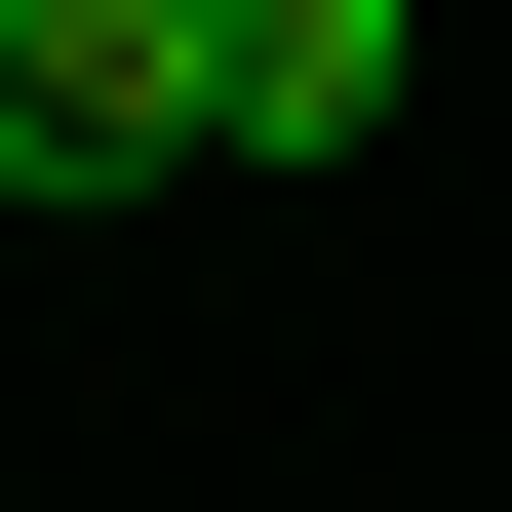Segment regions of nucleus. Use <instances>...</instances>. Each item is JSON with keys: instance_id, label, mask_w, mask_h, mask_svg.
Wrapping results in <instances>:
<instances>
[{"instance_id": "obj_1", "label": "nucleus", "mask_w": 512, "mask_h": 512, "mask_svg": "<svg viewBox=\"0 0 512 512\" xmlns=\"http://www.w3.org/2000/svg\"><path fill=\"white\" fill-rule=\"evenodd\" d=\"M237 158V0H0V197H197Z\"/></svg>"}, {"instance_id": "obj_2", "label": "nucleus", "mask_w": 512, "mask_h": 512, "mask_svg": "<svg viewBox=\"0 0 512 512\" xmlns=\"http://www.w3.org/2000/svg\"><path fill=\"white\" fill-rule=\"evenodd\" d=\"M434 119V0H237V158L316 197V158H394Z\"/></svg>"}]
</instances>
